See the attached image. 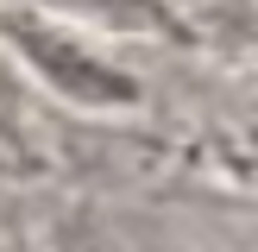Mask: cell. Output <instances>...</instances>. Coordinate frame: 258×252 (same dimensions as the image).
Instances as JSON below:
<instances>
[{
	"label": "cell",
	"instance_id": "1",
	"mask_svg": "<svg viewBox=\"0 0 258 252\" xmlns=\"http://www.w3.org/2000/svg\"><path fill=\"white\" fill-rule=\"evenodd\" d=\"M0 38L19 50V57L38 70V82L57 88L70 107H101V113L139 107V76L126 70V63L101 57V50L88 44V38H76L70 25L38 19V13H7V19H0Z\"/></svg>",
	"mask_w": 258,
	"mask_h": 252
},
{
	"label": "cell",
	"instance_id": "2",
	"mask_svg": "<svg viewBox=\"0 0 258 252\" xmlns=\"http://www.w3.org/2000/svg\"><path fill=\"white\" fill-rule=\"evenodd\" d=\"M76 7L107 19V25H120V32H170V38H183V25H176V13L164 0H76Z\"/></svg>",
	"mask_w": 258,
	"mask_h": 252
}]
</instances>
